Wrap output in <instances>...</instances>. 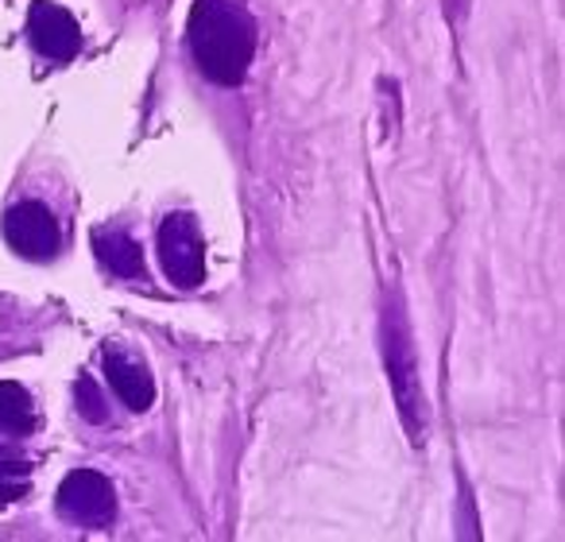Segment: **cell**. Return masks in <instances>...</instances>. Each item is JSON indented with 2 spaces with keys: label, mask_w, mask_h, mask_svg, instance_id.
<instances>
[{
  "label": "cell",
  "mask_w": 565,
  "mask_h": 542,
  "mask_svg": "<svg viewBox=\"0 0 565 542\" xmlns=\"http://www.w3.org/2000/svg\"><path fill=\"white\" fill-rule=\"evenodd\" d=\"M186 43L205 78L236 89L256 59V20L244 0H194L186 17Z\"/></svg>",
  "instance_id": "obj_1"
},
{
  "label": "cell",
  "mask_w": 565,
  "mask_h": 542,
  "mask_svg": "<svg viewBox=\"0 0 565 542\" xmlns=\"http://www.w3.org/2000/svg\"><path fill=\"white\" fill-rule=\"evenodd\" d=\"M380 349H384V369L387 384H392L395 407L411 434V446H423L430 434V415H426V392L418 380V357H415V338H411L407 310H403L399 295H387L384 315H380Z\"/></svg>",
  "instance_id": "obj_2"
},
{
  "label": "cell",
  "mask_w": 565,
  "mask_h": 542,
  "mask_svg": "<svg viewBox=\"0 0 565 542\" xmlns=\"http://www.w3.org/2000/svg\"><path fill=\"white\" fill-rule=\"evenodd\" d=\"M159 264L163 276L182 291H194L205 279V244L198 233V221L190 213H167L159 225Z\"/></svg>",
  "instance_id": "obj_3"
},
{
  "label": "cell",
  "mask_w": 565,
  "mask_h": 542,
  "mask_svg": "<svg viewBox=\"0 0 565 542\" xmlns=\"http://www.w3.org/2000/svg\"><path fill=\"white\" fill-rule=\"evenodd\" d=\"M55 508L74 527H109L113 516H117V488L105 472L74 469L58 485Z\"/></svg>",
  "instance_id": "obj_4"
},
{
  "label": "cell",
  "mask_w": 565,
  "mask_h": 542,
  "mask_svg": "<svg viewBox=\"0 0 565 542\" xmlns=\"http://www.w3.org/2000/svg\"><path fill=\"white\" fill-rule=\"evenodd\" d=\"M0 229H4L9 248L20 252L24 259H51L58 252V241H63L58 217L51 213V205L35 202V198L12 205V210L4 213V225Z\"/></svg>",
  "instance_id": "obj_5"
},
{
  "label": "cell",
  "mask_w": 565,
  "mask_h": 542,
  "mask_svg": "<svg viewBox=\"0 0 565 542\" xmlns=\"http://www.w3.org/2000/svg\"><path fill=\"white\" fill-rule=\"evenodd\" d=\"M28 40L51 63H71L82 51V28L55 0H32V9H28Z\"/></svg>",
  "instance_id": "obj_6"
},
{
  "label": "cell",
  "mask_w": 565,
  "mask_h": 542,
  "mask_svg": "<svg viewBox=\"0 0 565 542\" xmlns=\"http://www.w3.org/2000/svg\"><path fill=\"white\" fill-rule=\"evenodd\" d=\"M105 376L113 384V395L136 415L156 403V380H151L148 364H140L136 357L120 353V349H105Z\"/></svg>",
  "instance_id": "obj_7"
},
{
  "label": "cell",
  "mask_w": 565,
  "mask_h": 542,
  "mask_svg": "<svg viewBox=\"0 0 565 542\" xmlns=\"http://www.w3.org/2000/svg\"><path fill=\"white\" fill-rule=\"evenodd\" d=\"M94 252H97V259H102L105 272H113V276H120V279L148 276V267H143V248L136 244L132 233H125V229H117V225L94 229Z\"/></svg>",
  "instance_id": "obj_8"
},
{
  "label": "cell",
  "mask_w": 565,
  "mask_h": 542,
  "mask_svg": "<svg viewBox=\"0 0 565 542\" xmlns=\"http://www.w3.org/2000/svg\"><path fill=\"white\" fill-rule=\"evenodd\" d=\"M0 431L17 438H28L35 431V403L24 384L0 380Z\"/></svg>",
  "instance_id": "obj_9"
},
{
  "label": "cell",
  "mask_w": 565,
  "mask_h": 542,
  "mask_svg": "<svg viewBox=\"0 0 565 542\" xmlns=\"http://www.w3.org/2000/svg\"><path fill=\"white\" fill-rule=\"evenodd\" d=\"M28 488H32V461L20 457L17 449L0 446V511L24 500Z\"/></svg>",
  "instance_id": "obj_10"
},
{
  "label": "cell",
  "mask_w": 565,
  "mask_h": 542,
  "mask_svg": "<svg viewBox=\"0 0 565 542\" xmlns=\"http://www.w3.org/2000/svg\"><path fill=\"white\" fill-rule=\"evenodd\" d=\"M74 400H78V415L86 418V423H105V418H109V403H105V395L97 392L94 376H78Z\"/></svg>",
  "instance_id": "obj_11"
}]
</instances>
